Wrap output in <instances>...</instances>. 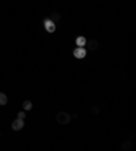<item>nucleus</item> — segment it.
Returning a JSON list of instances; mask_svg holds the SVG:
<instances>
[{"instance_id": "f257e3e1", "label": "nucleus", "mask_w": 136, "mask_h": 151, "mask_svg": "<svg viewBox=\"0 0 136 151\" xmlns=\"http://www.w3.org/2000/svg\"><path fill=\"white\" fill-rule=\"evenodd\" d=\"M56 120H57L59 124L67 125V124H69V121L72 120V116L68 114L67 112H60V113H57V116H56Z\"/></svg>"}, {"instance_id": "f03ea898", "label": "nucleus", "mask_w": 136, "mask_h": 151, "mask_svg": "<svg viewBox=\"0 0 136 151\" xmlns=\"http://www.w3.org/2000/svg\"><path fill=\"white\" fill-rule=\"evenodd\" d=\"M72 54H73V57H76V59H84L87 54V50L84 49V46H76V48L73 49Z\"/></svg>"}, {"instance_id": "7ed1b4c3", "label": "nucleus", "mask_w": 136, "mask_h": 151, "mask_svg": "<svg viewBox=\"0 0 136 151\" xmlns=\"http://www.w3.org/2000/svg\"><path fill=\"white\" fill-rule=\"evenodd\" d=\"M44 27L48 33H54L56 31V23L52 22L49 18H45L44 19Z\"/></svg>"}, {"instance_id": "20e7f679", "label": "nucleus", "mask_w": 136, "mask_h": 151, "mask_svg": "<svg viewBox=\"0 0 136 151\" xmlns=\"http://www.w3.org/2000/svg\"><path fill=\"white\" fill-rule=\"evenodd\" d=\"M23 127H25V120H22V119H18V117H16V120H14L12 124H11V128H12V131H21Z\"/></svg>"}, {"instance_id": "39448f33", "label": "nucleus", "mask_w": 136, "mask_h": 151, "mask_svg": "<svg viewBox=\"0 0 136 151\" xmlns=\"http://www.w3.org/2000/svg\"><path fill=\"white\" fill-rule=\"evenodd\" d=\"M86 46L89 50H95V49H98V41L97 40H90L86 42Z\"/></svg>"}, {"instance_id": "423d86ee", "label": "nucleus", "mask_w": 136, "mask_h": 151, "mask_svg": "<svg viewBox=\"0 0 136 151\" xmlns=\"http://www.w3.org/2000/svg\"><path fill=\"white\" fill-rule=\"evenodd\" d=\"M86 42H87V40L83 36L76 37V40H75V44H76V46H86Z\"/></svg>"}, {"instance_id": "0eeeda50", "label": "nucleus", "mask_w": 136, "mask_h": 151, "mask_svg": "<svg viewBox=\"0 0 136 151\" xmlns=\"http://www.w3.org/2000/svg\"><path fill=\"white\" fill-rule=\"evenodd\" d=\"M50 21L52 22H60V19H61V14L59 12V11H54V12H52V15H50Z\"/></svg>"}, {"instance_id": "6e6552de", "label": "nucleus", "mask_w": 136, "mask_h": 151, "mask_svg": "<svg viewBox=\"0 0 136 151\" xmlns=\"http://www.w3.org/2000/svg\"><path fill=\"white\" fill-rule=\"evenodd\" d=\"M121 148L124 151L131 150V148H132V142H131V140H124V142L121 143Z\"/></svg>"}, {"instance_id": "1a4fd4ad", "label": "nucleus", "mask_w": 136, "mask_h": 151, "mask_svg": "<svg viewBox=\"0 0 136 151\" xmlns=\"http://www.w3.org/2000/svg\"><path fill=\"white\" fill-rule=\"evenodd\" d=\"M22 108H23V110L25 112H29V110H32L33 109V103H32V101H23V105H22Z\"/></svg>"}, {"instance_id": "9d476101", "label": "nucleus", "mask_w": 136, "mask_h": 151, "mask_svg": "<svg viewBox=\"0 0 136 151\" xmlns=\"http://www.w3.org/2000/svg\"><path fill=\"white\" fill-rule=\"evenodd\" d=\"M7 103H8V97H7L4 93H0V105L4 106Z\"/></svg>"}, {"instance_id": "9b49d317", "label": "nucleus", "mask_w": 136, "mask_h": 151, "mask_svg": "<svg viewBox=\"0 0 136 151\" xmlns=\"http://www.w3.org/2000/svg\"><path fill=\"white\" fill-rule=\"evenodd\" d=\"M16 117H18V119H22V120H25V119H26V112H25V110L18 112V114H16Z\"/></svg>"}, {"instance_id": "f8f14e48", "label": "nucleus", "mask_w": 136, "mask_h": 151, "mask_svg": "<svg viewBox=\"0 0 136 151\" xmlns=\"http://www.w3.org/2000/svg\"><path fill=\"white\" fill-rule=\"evenodd\" d=\"M90 112H91V114H98V113H100V108H98V106H93Z\"/></svg>"}]
</instances>
